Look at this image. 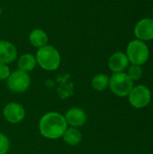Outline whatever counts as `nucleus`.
<instances>
[{"label": "nucleus", "instance_id": "1", "mask_svg": "<svg viewBox=\"0 0 153 154\" xmlns=\"http://www.w3.org/2000/svg\"><path fill=\"white\" fill-rule=\"evenodd\" d=\"M68 128L64 116L57 112H49L41 116L39 122V131L47 139H59L62 137Z\"/></svg>", "mask_w": 153, "mask_h": 154}, {"label": "nucleus", "instance_id": "2", "mask_svg": "<svg viewBox=\"0 0 153 154\" xmlns=\"http://www.w3.org/2000/svg\"><path fill=\"white\" fill-rule=\"evenodd\" d=\"M35 58L37 64L48 71L56 70L60 67L61 60L59 51L51 45H45L40 48L36 52Z\"/></svg>", "mask_w": 153, "mask_h": 154}, {"label": "nucleus", "instance_id": "3", "mask_svg": "<svg viewBox=\"0 0 153 154\" xmlns=\"http://www.w3.org/2000/svg\"><path fill=\"white\" fill-rule=\"evenodd\" d=\"M109 87L111 91L117 97H126L133 88V81L127 73H114L109 79Z\"/></svg>", "mask_w": 153, "mask_h": 154}, {"label": "nucleus", "instance_id": "4", "mask_svg": "<svg viewBox=\"0 0 153 154\" xmlns=\"http://www.w3.org/2000/svg\"><path fill=\"white\" fill-rule=\"evenodd\" d=\"M126 55L129 61L134 65H142L149 59V48L144 42L133 40L129 42L126 49Z\"/></svg>", "mask_w": 153, "mask_h": 154}, {"label": "nucleus", "instance_id": "5", "mask_svg": "<svg viewBox=\"0 0 153 154\" xmlns=\"http://www.w3.org/2000/svg\"><path fill=\"white\" fill-rule=\"evenodd\" d=\"M7 88L14 93L25 92L31 84V79L27 72L17 69L10 74L7 79Z\"/></svg>", "mask_w": 153, "mask_h": 154}, {"label": "nucleus", "instance_id": "6", "mask_svg": "<svg viewBox=\"0 0 153 154\" xmlns=\"http://www.w3.org/2000/svg\"><path fill=\"white\" fill-rule=\"evenodd\" d=\"M128 96L131 105L135 108H142L146 106L151 102V98L150 89L142 85L133 88Z\"/></svg>", "mask_w": 153, "mask_h": 154}, {"label": "nucleus", "instance_id": "7", "mask_svg": "<svg viewBox=\"0 0 153 154\" xmlns=\"http://www.w3.org/2000/svg\"><path fill=\"white\" fill-rule=\"evenodd\" d=\"M3 116L7 122L11 124H18L24 119L25 110L21 104L16 102H10L4 107Z\"/></svg>", "mask_w": 153, "mask_h": 154}, {"label": "nucleus", "instance_id": "8", "mask_svg": "<svg viewBox=\"0 0 153 154\" xmlns=\"http://www.w3.org/2000/svg\"><path fill=\"white\" fill-rule=\"evenodd\" d=\"M64 117L68 124V126L75 127V128H79L83 126L87 120V113L82 108L79 107L69 108L66 112Z\"/></svg>", "mask_w": 153, "mask_h": 154}, {"label": "nucleus", "instance_id": "9", "mask_svg": "<svg viewBox=\"0 0 153 154\" xmlns=\"http://www.w3.org/2000/svg\"><path fill=\"white\" fill-rule=\"evenodd\" d=\"M134 34L137 40L145 42L153 40V19L143 18L134 27Z\"/></svg>", "mask_w": 153, "mask_h": 154}, {"label": "nucleus", "instance_id": "10", "mask_svg": "<svg viewBox=\"0 0 153 154\" xmlns=\"http://www.w3.org/2000/svg\"><path fill=\"white\" fill-rule=\"evenodd\" d=\"M129 64V60L127 58V55L122 51H117L114 53L110 58L108 61L109 69L114 73H120L124 72Z\"/></svg>", "mask_w": 153, "mask_h": 154}, {"label": "nucleus", "instance_id": "11", "mask_svg": "<svg viewBox=\"0 0 153 154\" xmlns=\"http://www.w3.org/2000/svg\"><path fill=\"white\" fill-rule=\"evenodd\" d=\"M17 58L16 47L10 42L1 40L0 41V62L5 64H10Z\"/></svg>", "mask_w": 153, "mask_h": 154}, {"label": "nucleus", "instance_id": "12", "mask_svg": "<svg viewBox=\"0 0 153 154\" xmlns=\"http://www.w3.org/2000/svg\"><path fill=\"white\" fill-rule=\"evenodd\" d=\"M62 138L67 144L70 146H76L81 143L82 134L78 130V128L68 126V128L66 129L62 135Z\"/></svg>", "mask_w": 153, "mask_h": 154}, {"label": "nucleus", "instance_id": "13", "mask_svg": "<svg viewBox=\"0 0 153 154\" xmlns=\"http://www.w3.org/2000/svg\"><path fill=\"white\" fill-rule=\"evenodd\" d=\"M48 40L49 38L47 33L41 29H34L29 35L30 43L33 47H36L38 49L47 45Z\"/></svg>", "mask_w": 153, "mask_h": 154}, {"label": "nucleus", "instance_id": "14", "mask_svg": "<svg viewBox=\"0 0 153 154\" xmlns=\"http://www.w3.org/2000/svg\"><path fill=\"white\" fill-rule=\"evenodd\" d=\"M17 64H18V69L28 73L34 69V68L37 65V61L35 56L30 53H25L19 58Z\"/></svg>", "mask_w": 153, "mask_h": 154}, {"label": "nucleus", "instance_id": "15", "mask_svg": "<svg viewBox=\"0 0 153 154\" xmlns=\"http://www.w3.org/2000/svg\"><path fill=\"white\" fill-rule=\"evenodd\" d=\"M91 84L96 91H104L109 86V78L105 74H97L92 79Z\"/></svg>", "mask_w": 153, "mask_h": 154}, {"label": "nucleus", "instance_id": "16", "mask_svg": "<svg viewBox=\"0 0 153 154\" xmlns=\"http://www.w3.org/2000/svg\"><path fill=\"white\" fill-rule=\"evenodd\" d=\"M127 75L132 79V80H139L142 76V69L139 65H134L133 64L129 69H128V73Z\"/></svg>", "mask_w": 153, "mask_h": 154}, {"label": "nucleus", "instance_id": "17", "mask_svg": "<svg viewBox=\"0 0 153 154\" xmlns=\"http://www.w3.org/2000/svg\"><path fill=\"white\" fill-rule=\"evenodd\" d=\"M10 149V141L8 137L0 133V154H6Z\"/></svg>", "mask_w": 153, "mask_h": 154}, {"label": "nucleus", "instance_id": "18", "mask_svg": "<svg viewBox=\"0 0 153 154\" xmlns=\"http://www.w3.org/2000/svg\"><path fill=\"white\" fill-rule=\"evenodd\" d=\"M10 69L7 64H5L3 62H0V80L7 79L10 76Z\"/></svg>", "mask_w": 153, "mask_h": 154}, {"label": "nucleus", "instance_id": "19", "mask_svg": "<svg viewBox=\"0 0 153 154\" xmlns=\"http://www.w3.org/2000/svg\"><path fill=\"white\" fill-rule=\"evenodd\" d=\"M1 14H2V7L0 5V16H1Z\"/></svg>", "mask_w": 153, "mask_h": 154}, {"label": "nucleus", "instance_id": "20", "mask_svg": "<svg viewBox=\"0 0 153 154\" xmlns=\"http://www.w3.org/2000/svg\"><path fill=\"white\" fill-rule=\"evenodd\" d=\"M152 16H153V10H152Z\"/></svg>", "mask_w": 153, "mask_h": 154}]
</instances>
